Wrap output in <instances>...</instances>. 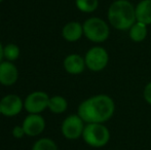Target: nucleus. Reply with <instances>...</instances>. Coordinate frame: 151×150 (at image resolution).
I'll list each match as a JSON object with an SVG mask.
<instances>
[{"label":"nucleus","mask_w":151,"mask_h":150,"mask_svg":"<svg viewBox=\"0 0 151 150\" xmlns=\"http://www.w3.org/2000/svg\"><path fill=\"white\" fill-rule=\"evenodd\" d=\"M4 59L9 62H14L20 58L21 50L16 43H8L3 48Z\"/></svg>","instance_id":"obj_17"},{"label":"nucleus","mask_w":151,"mask_h":150,"mask_svg":"<svg viewBox=\"0 0 151 150\" xmlns=\"http://www.w3.org/2000/svg\"><path fill=\"white\" fill-rule=\"evenodd\" d=\"M50 97L42 90H35L24 100V108L29 114H40L48 108Z\"/></svg>","instance_id":"obj_7"},{"label":"nucleus","mask_w":151,"mask_h":150,"mask_svg":"<svg viewBox=\"0 0 151 150\" xmlns=\"http://www.w3.org/2000/svg\"><path fill=\"white\" fill-rule=\"evenodd\" d=\"M115 112V103L110 96L100 94L83 100L77 108V114L86 123H105Z\"/></svg>","instance_id":"obj_1"},{"label":"nucleus","mask_w":151,"mask_h":150,"mask_svg":"<svg viewBox=\"0 0 151 150\" xmlns=\"http://www.w3.org/2000/svg\"><path fill=\"white\" fill-rule=\"evenodd\" d=\"M63 67L67 73L71 75L81 74L86 68L84 57L78 54H70L64 59Z\"/></svg>","instance_id":"obj_11"},{"label":"nucleus","mask_w":151,"mask_h":150,"mask_svg":"<svg viewBox=\"0 0 151 150\" xmlns=\"http://www.w3.org/2000/svg\"><path fill=\"white\" fill-rule=\"evenodd\" d=\"M24 108V101L20 96L9 94L4 96L0 100V109L1 114L6 117H14L22 112Z\"/></svg>","instance_id":"obj_8"},{"label":"nucleus","mask_w":151,"mask_h":150,"mask_svg":"<svg viewBox=\"0 0 151 150\" xmlns=\"http://www.w3.org/2000/svg\"><path fill=\"white\" fill-rule=\"evenodd\" d=\"M12 137L16 138V139H22L24 136H26L25 131H24V128H23L22 126H14L12 131Z\"/></svg>","instance_id":"obj_19"},{"label":"nucleus","mask_w":151,"mask_h":150,"mask_svg":"<svg viewBox=\"0 0 151 150\" xmlns=\"http://www.w3.org/2000/svg\"><path fill=\"white\" fill-rule=\"evenodd\" d=\"M109 25L119 31L129 30L136 22L135 6L129 0H114L107 11Z\"/></svg>","instance_id":"obj_2"},{"label":"nucleus","mask_w":151,"mask_h":150,"mask_svg":"<svg viewBox=\"0 0 151 150\" xmlns=\"http://www.w3.org/2000/svg\"><path fill=\"white\" fill-rule=\"evenodd\" d=\"M3 48H4V46L2 45V43L0 42V63L3 61V59H4V55H3Z\"/></svg>","instance_id":"obj_21"},{"label":"nucleus","mask_w":151,"mask_h":150,"mask_svg":"<svg viewBox=\"0 0 151 150\" xmlns=\"http://www.w3.org/2000/svg\"><path fill=\"white\" fill-rule=\"evenodd\" d=\"M18 79L19 70L14 62L2 61L0 63V84L3 86H12Z\"/></svg>","instance_id":"obj_10"},{"label":"nucleus","mask_w":151,"mask_h":150,"mask_svg":"<svg viewBox=\"0 0 151 150\" xmlns=\"http://www.w3.org/2000/svg\"><path fill=\"white\" fill-rule=\"evenodd\" d=\"M143 98L147 104L151 105V81L148 82L143 90Z\"/></svg>","instance_id":"obj_20"},{"label":"nucleus","mask_w":151,"mask_h":150,"mask_svg":"<svg viewBox=\"0 0 151 150\" xmlns=\"http://www.w3.org/2000/svg\"><path fill=\"white\" fill-rule=\"evenodd\" d=\"M137 22L151 25V0H141L135 6Z\"/></svg>","instance_id":"obj_13"},{"label":"nucleus","mask_w":151,"mask_h":150,"mask_svg":"<svg viewBox=\"0 0 151 150\" xmlns=\"http://www.w3.org/2000/svg\"><path fill=\"white\" fill-rule=\"evenodd\" d=\"M2 1H4V0H0V3H1V2H2Z\"/></svg>","instance_id":"obj_23"},{"label":"nucleus","mask_w":151,"mask_h":150,"mask_svg":"<svg viewBox=\"0 0 151 150\" xmlns=\"http://www.w3.org/2000/svg\"><path fill=\"white\" fill-rule=\"evenodd\" d=\"M22 126L28 137H37L45 130V119L40 114H28L23 120Z\"/></svg>","instance_id":"obj_9"},{"label":"nucleus","mask_w":151,"mask_h":150,"mask_svg":"<svg viewBox=\"0 0 151 150\" xmlns=\"http://www.w3.org/2000/svg\"><path fill=\"white\" fill-rule=\"evenodd\" d=\"M75 5L79 11L83 14H91L99 6V0H75Z\"/></svg>","instance_id":"obj_16"},{"label":"nucleus","mask_w":151,"mask_h":150,"mask_svg":"<svg viewBox=\"0 0 151 150\" xmlns=\"http://www.w3.org/2000/svg\"><path fill=\"white\" fill-rule=\"evenodd\" d=\"M86 66L93 72L104 70L109 64V54L105 47L96 45L91 47L84 56Z\"/></svg>","instance_id":"obj_5"},{"label":"nucleus","mask_w":151,"mask_h":150,"mask_svg":"<svg viewBox=\"0 0 151 150\" xmlns=\"http://www.w3.org/2000/svg\"><path fill=\"white\" fill-rule=\"evenodd\" d=\"M148 35V26L143 23L136 22L131 28L129 29V39L136 43L144 41Z\"/></svg>","instance_id":"obj_14"},{"label":"nucleus","mask_w":151,"mask_h":150,"mask_svg":"<svg viewBox=\"0 0 151 150\" xmlns=\"http://www.w3.org/2000/svg\"><path fill=\"white\" fill-rule=\"evenodd\" d=\"M0 115H2V114H1V109H0Z\"/></svg>","instance_id":"obj_22"},{"label":"nucleus","mask_w":151,"mask_h":150,"mask_svg":"<svg viewBox=\"0 0 151 150\" xmlns=\"http://www.w3.org/2000/svg\"><path fill=\"white\" fill-rule=\"evenodd\" d=\"M62 36L68 42H76L83 36V26L79 22H69L62 29Z\"/></svg>","instance_id":"obj_12"},{"label":"nucleus","mask_w":151,"mask_h":150,"mask_svg":"<svg viewBox=\"0 0 151 150\" xmlns=\"http://www.w3.org/2000/svg\"><path fill=\"white\" fill-rule=\"evenodd\" d=\"M31 150H59L58 145L50 138H41L33 144Z\"/></svg>","instance_id":"obj_18"},{"label":"nucleus","mask_w":151,"mask_h":150,"mask_svg":"<svg viewBox=\"0 0 151 150\" xmlns=\"http://www.w3.org/2000/svg\"><path fill=\"white\" fill-rule=\"evenodd\" d=\"M83 26V36L93 43L105 42L110 36V27L103 19L93 17L88 18L82 24Z\"/></svg>","instance_id":"obj_3"},{"label":"nucleus","mask_w":151,"mask_h":150,"mask_svg":"<svg viewBox=\"0 0 151 150\" xmlns=\"http://www.w3.org/2000/svg\"><path fill=\"white\" fill-rule=\"evenodd\" d=\"M81 138L88 146L101 148L109 143L111 134L104 123H86Z\"/></svg>","instance_id":"obj_4"},{"label":"nucleus","mask_w":151,"mask_h":150,"mask_svg":"<svg viewBox=\"0 0 151 150\" xmlns=\"http://www.w3.org/2000/svg\"><path fill=\"white\" fill-rule=\"evenodd\" d=\"M86 122L76 114H70L63 120L61 126V133L67 140H77L81 138Z\"/></svg>","instance_id":"obj_6"},{"label":"nucleus","mask_w":151,"mask_h":150,"mask_svg":"<svg viewBox=\"0 0 151 150\" xmlns=\"http://www.w3.org/2000/svg\"><path fill=\"white\" fill-rule=\"evenodd\" d=\"M68 108V102L66 98L62 96H52L48 102V110L55 114L64 113Z\"/></svg>","instance_id":"obj_15"}]
</instances>
